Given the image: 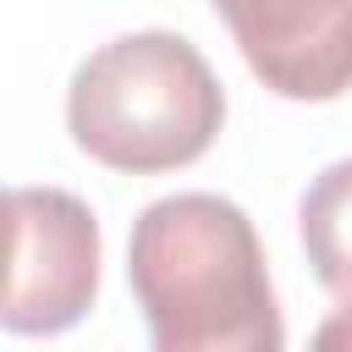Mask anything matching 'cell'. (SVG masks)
Masks as SVG:
<instances>
[{"instance_id": "2", "label": "cell", "mask_w": 352, "mask_h": 352, "mask_svg": "<svg viewBox=\"0 0 352 352\" xmlns=\"http://www.w3.org/2000/svg\"><path fill=\"white\" fill-rule=\"evenodd\" d=\"M226 121L214 66L165 28L99 44L66 88V126L77 148L110 170L154 176L192 165Z\"/></svg>"}, {"instance_id": "6", "label": "cell", "mask_w": 352, "mask_h": 352, "mask_svg": "<svg viewBox=\"0 0 352 352\" xmlns=\"http://www.w3.org/2000/svg\"><path fill=\"white\" fill-rule=\"evenodd\" d=\"M314 346H352V297L314 330Z\"/></svg>"}, {"instance_id": "4", "label": "cell", "mask_w": 352, "mask_h": 352, "mask_svg": "<svg viewBox=\"0 0 352 352\" xmlns=\"http://www.w3.org/2000/svg\"><path fill=\"white\" fill-rule=\"evenodd\" d=\"M253 77L280 99H341L352 88V0H214Z\"/></svg>"}, {"instance_id": "5", "label": "cell", "mask_w": 352, "mask_h": 352, "mask_svg": "<svg viewBox=\"0 0 352 352\" xmlns=\"http://www.w3.org/2000/svg\"><path fill=\"white\" fill-rule=\"evenodd\" d=\"M297 226L314 280L336 297H352V160H336L308 182Z\"/></svg>"}, {"instance_id": "3", "label": "cell", "mask_w": 352, "mask_h": 352, "mask_svg": "<svg viewBox=\"0 0 352 352\" xmlns=\"http://www.w3.org/2000/svg\"><path fill=\"white\" fill-rule=\"evenodd\" d=\"M11 280L0 324L11 336L72 330L99 297V220L66 187H11Z\"/></svg>"}, {"instance_id": "1", "label": "cell", "mask_w": 352, "mask_h": 352, "mask_svg": "<svg viewBox=\"0 0 352 352\" xmlns=\"http://www.w3.org/2000/svg\"><path fill=\"white\" fill-rule=\"evenodd\" d=\"M126 280L160 352H280L286 324L253 220L220 192H176L132 220Z\"/></svg>"}]
</instances>
